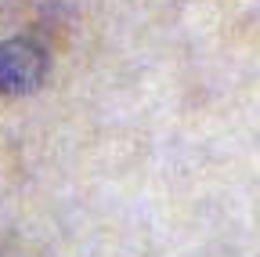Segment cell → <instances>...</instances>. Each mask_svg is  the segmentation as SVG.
Returning a JSON list of instances; mask_svg holds the SVG:
<instances>
[{
    "instance_id": "cell-1",
    "label": "cell",
    "mask_w": 260,
    "mask_h": 257,
    "mask_svg": "<svg viewBox=\"0 0 260 257\" xmlns=\"http://www.w3.org/2000/svg\"><path fill=\"white\" fill-rule=\"evenodd\" d=\"M47 76V51L32 37L0 40V91L4 94H29Z\"/></svg>"
}]
</instances>
